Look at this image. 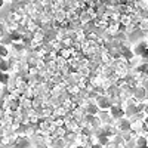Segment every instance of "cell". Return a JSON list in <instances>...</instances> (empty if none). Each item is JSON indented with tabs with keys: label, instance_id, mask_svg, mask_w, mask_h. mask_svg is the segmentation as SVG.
Returning a JSON list of instances; mask_svg holds the SVG:
<instances>
[{
	"label": "cell",
	"instance_id": "1",
	"mask_svg": "<svg viewBox=\"0 0 148 148\" xmlns=\"http://www.w3.org/2000/svg\"><path fill=\"white\" fill-rule=\"evenodd\" d=\"M95 105L98 107V110H110V107L113 105V99L105 95V93H99L96 98H95Z\"/></svg>",
	"mask_w": 148,
	"mask_h": 148
},
{
	"label": "cell",
	"instance_id": "2",
	"mask_svg": "<svg viewBox=\"0 0 148 148\" xmlns=\"http://www.w3.org/2000/svg\"><path fill=\"white\" fill-rule=\"evenodd\" d=\"M113 125H114V127H116V130H117L119 133L129 132V130L132 129V121H130V119H127V117H121V119L114 120Z\"/></svg>",
	"mask_w": 148,
	"mask_h": 148
},
{
	"label": "cell",
	"instance_id": "3",
	"mask_svg": "<svg viewBox=\"0 0 148 148\" xmlns=\"http://www.w3.org/2000/svg\"><path fill=\"white\" fill-rule=\"evenodd\" d=\"M147 49H148V40L144 39V40H139L136 45L132 47V52L136 55V56H141V55L147 51Z\"/></svg>",
	"mask_w": 148,
	"mask_h": 148
},
{
	"label": "cell",
	"instance_id": "4",
	"mask_svg": "<svg viewBox=\"0 0 148 148\" xmlns=\"http://www.w3.org/2000/svg\"><path fill=\"white\" fill-rule=\"evenodd\" d=\"M145 95H147V90H145V88H144L142 84H136L133 88V95L132 96L136 101H144L145 99Z\"/></svg>",
	"mask_w": 148,
	"mask_h": 148
},
{
	"label": "cell",
	"instance_id": "5",
	"mask_svg": "<svg viewBox=\"0 0 148 148\" xmlns=\"http://www.w3.org/2000/svg\"><path fill=\"white\" fill-rule=\"evenodd\" d=\"M10 67H12V62H10L8 58H0V71L9 73Z\"/></svg>",
	"mask_w": 148,
	"mask_h": 148
},
{
	"label": "cell",
	"instance_id": "6",
	"mask_svg": "<svg viewBox=\"0 0 148 148\" xmlns=\"http://www.w3.org/2000/svg\"><path fill=\"white\" fill-rule=\"evenodd\" d=\"M9 56V49L6 45H0V58H8Z\"/></svg>",
	"mask_w": 148,
	"mask_h": 148
},
{
	"label": "cell",
	"instance_id": "7",
	"mask_svg": "<svg viewBox=\"0 0 148 148\" xmlns=\"http://www.w3.org/2000/svg\"><path fill=\"white\" fill-rule=\"evenodd\" d=\"M104 148H120V145L116 144L114 141H108V142L104 145Z\"/></svg>",
	"mask_w": 148,
	"mask_h": 148
},
{
	"label": "cell",
	"instance_id": "8",
	"mask_svg": "<svg viewBox=\"0 0 148 148\" xmlns=\"http://www.w3.org/2000/svg\"><path fill=\"white\" fill-rule=\"evenodd\" d=\"M142 113H144V116H148V101H145V99H144V111Z\"/></svg>",
	"mask_w": 148,
	"mask_h": 148
},
{
	"label": "cell",
	"instance_id": "9",
	"mask_svg": "<svg viewBox=\"0 0 148 148\" xmlns=\"http://www.w3.org/2000/svg\"><path fill=\"white\" fill-rule=\"evenodd\" d=\"M3 36H5V27L0 24V37H3Z\"/></svg>",
	"mask_w": 148,
	"mask_h": 148
},
{
	"label": "cell",
	"instance_id": "10",
	"mask_svg": "<svg viewBox=\"0 0 148 148\" xmlns=\"http://www.w3.org/2000/svg\"><path fill=\"white\" fill-rule=\"evenodd\" d=\"M3 5H5V0H0V9L3 8Z\"/></svg>",
	"mask_w": 148,
	"mask_h": 148
},
{
	"label": "cell",
	"instance_id": "11",
	"mask_svg": "<svg viewBox=\"0 0 148 148\" xmlns=\"http://www.w3.org/2000/svg\"><path fill=\"white\" fill-rule=\"evenodd\" d=\"M135 148H148V145H139V147H135Z\"/></svg>",
	"mask_w": 148,
	"mask_h": 148
},
{
	"label": "cell",
	"instance_id": "12",
	"mask_svg": "<svg viewBox=\"0 0 148 148\" xmlns=\"http://www.w3.org/2000/svg\"><path fill=\"white\" fill-rule=\"evenodd\" d=\"M120 148H123V147H120Z\"/></svg>",
	"mask_w": 148,
	"mask_h": 148
},
{
	"label": "cell",
	"instance_id": "13",
	"mask_svg": "<svg viewBox=\"0 0 148 148\" xmlns=\"http://www.w3.org/2000/svg\"><path fill=\"white\" fill-rule=\"evenodd\" d=\"M147 138H148V136H147Z\"/></svg>",
	"mask_w": 148,
	"mask_h": 148
}]
</instances>
